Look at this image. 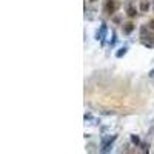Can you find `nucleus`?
I'll list each match as a JSON object with an SVG mask.
<instances>
[{
  "instance_id": "1a4fd4ad",
  "label": "nucleus",
  "mask_w": 154,
  "mask_h": 154,
  "mask_svg": "<svg viewBox=\"0 0 154 154\" xmlns=\"http://www.w3.org/2000/svg\"><path fill=\"white\" fill-rule=\"evenodd\" d=\"M91 2H96V0H91Z\"/></svg>"
},
{
  "instance_id": "f257e3e1",
  "label": "nucleus",
  "mask_w": 154,
  "mask_h": 154,
  "mask_svg": "<svg viewBox=\"0 0 154 154\" xmlns=\"http://www.w3.org/2000/svg\"><path fill=\"white\" fill-rule=\"evenodd\" d=\"M117 139V136L116 134H112V136H106V137H103L102 139V142H100V146H102V151L103 152H106L109 148H111V145H112V142Z\"/></svg>"
},
{
  "instance_id": "39448f33",
  "label": "nucleus",
  "mask_w": 154,
  "mask_h": 154,
  "mask_svg": "<svg viewBox=\"0 0 154 154\" xmlns=\"http://www.w3.org/2000/svg\"><path fill=\"white\" fill-rule=\"evenodd\" d=\"M140 9H142L143 12H146L149 9V3L146 2V0H142V2H140Z\"/></svg>"
},
{
  "instance_id": "f03ea898",
  "label": "nucleus",
  "mask_w": 154,
  "mask_h": 154,
  "mask_svg": "<svg viewBox=\"0 0 154 154\" xmlns=\"http://www.w3.org/2000/svg\"><path fill=\"white\" fill-rule=\"evenodd\" d=\"M105 35H106V25L103 23V25H102V26H100V31L97 32V38H99V40H102V42H103Z\"/></svg>"
},
{
  "instance_id": "20e7f679",
  "label": "nucleus",
  "mask_w": 154,
  "mask_h": 154,
  "mask_svg": "<svg viewBox=\"0 0 154 154\" xmlns=\"http://www.w3.org/2000/svg\"><path fill=\"white\" fill-rule=\"evenodd\" d=\"M133 29H134V25H133V23H126L125 28H123V32H125V34H131Z\"/></svg>"
},
{
  "instance_id": "423d86ee",
  "label": "nucleus",
  "mask_w": 154,
  "mask_h": 154,
  "mask_svg": "<svg viewBox=\"0 0 154 154\" xmlns=\"http://www.w3.org/2000/svg\"><path fill=\"white\" fill-rule=\"evenodd\" d=\"M126 11H128V16H130V17H134V16H136V9H134V6L130 5Z\"/></svg>"
},
{
  "instance_id": "7ed1b4c3",
  "label": "nucleus",
  "mask_w": 154,
  "mask_h": 154,
  "mask_svg": "<svg viewBox=\"0 0 154 154\" xmlns=\"http://www.w3.org/2000/svg\"><path fill=\"white\" fill-rule=\"evenodd\" d=\"M126 53H128V46H123V48H120L117 53H116V57H117V59H122Z\"/></svg>"
},
{
  "instance_id": "6e6552de",
  "label": "nucleus",
  "mask_w": 154,
  "mask_h": 154,
  "mask_svg": "<svg viewBox=\"0 0 154 154\" xmlns=\"http://www.w3.org/2000/svg\"><path fill=\"white\" fill-rule=\"evenodd\" d=\"M148 26H149L151 29H154V20H151V22H149V25H148Z\"/></svg>"
},
{
  "instance_id": "0eeeda50",
  "label": "nucleus",
  "mask_w": 154,
  "mask_h": 154,
  "mask_svg": "<svg viewBox=\"0 0 154 154\" xmlns=\"http://www.w3.org/2000/svg\"><path fill=\"white\" fill-rule=\"evenodd\" d=\"M131 142H133L134 145H139V143H140V139H139V136L133 134V136H131Z\"/></svg>"
}]
</instances>
